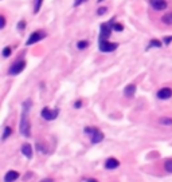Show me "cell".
<instances>
[{
    "mask_svg": "<svg viewBox=\"0 0 172 182\" xmlns=\"http://www.w3.org/2000/svg\"><path fill=\"white\" fill-rule=\"evenodd\" d=\"M19 130H20V134L24 137H30V131H31V126H30V121H28L27 113L22 114L20 118V125H19Z\"/></svg>",
    "mask_w": 172,
    "mask_h": 182,
    "instance_id": "6da1fadb",
    "label": "cell"
},
{
    "mask_svg": "<svg viewBox=\"0 0 172 182\" xmlns=\"http://www.w3.org/2000/svg\"><path fill=\"white\" fill-rule=\"evenodd\" d=\"M85 133L90 135V139L93 143H100L104 139V133L96 127H85Z\"/></svg>",
    "mask_w": 172,
    "mask_h": 182,
    "instance_id": "7a4b0ae2",
    "label": "cell"
},
{
    "mask_svg": "<svg viewBox=\"0 0 172 182\" xmlns=\"http://www.w3.org/2000/svg\"><path fill=\"white\" fill-rule=\"evenodd\" d=\"M118 47L117 43H110L108 40H100V50L102 52H112Z\"/></svg>",
    "mask_w": 172,
    "mask_h": 182,
    "instance_id": "3957f363",
    "label": "cell"
},
{
    "mask_svg": "<svg viewBox=\"0 0 172 182\" xmlns=\"http://www.w3.org/2000/svg\"><path fill=\"white\" fill-rule=\"evenodd\" d=\"M112 28H113V24L110 23H102L101 24V34H100V40H108V38L110 36V32H112Z\"/></svg>",
    "mask_w": 172,
    "mask_h": 182,
    "instance_id": "277c9868",
    "label": "cell"
},
{
    "mask_svg": "<svg viewBox=\"0 0 172 182\" xmlns=\"http://www.w3.org/2000/svg\"><path fill=\"white\" fill-rule=\"evenodd\" d=\"M24 67H26V62L24 60H18L16 63H14V64L11 66L8 72H10V75H18V74H20L23 71Z\"/></svg>",
    "mask_w": 172,
    "mask_h": 182,
    "instance_id": "5b68a950",
    "label": "cell"
},
{
    "mask_svg": "<svg viewBox=\"0 0 172 182\" xmlns=\"http://www.w3.org/2000/svg\"><path fill=\"white\" fill-rule=\"evenodd\" d=\"M42 117H43V119H46V121H53L54 118H57V115H58V111L55 110H50L49 107H45V109L42 110Z\"/></svg>",
    "mask_w": 172,
    "mask_h": 182,
    "instance_id": "8992f818",
    "label": "cell"
},
{
    "mask_svg": "<svg viewBox=\"0 0 172 182\" xmlns=\"http://www.w3.org/2000/svg\"><path fill=\"white\" fill-rule=\"evenodd\" d=\"M45 32H41V31H36L34 32V34L30 35V38H28L27 40V46H31V44H34L36 42H39V40H42L43 38H45Z\"/></svg>",
    "mask_w": 172,
    "mask_h": 182,
    "instance_id": "52a82bcc",
    "label": "cell"
},
{
    "mask_svg": "<svg viewBox=\"0 0 172 182\" xmlns=\"http://www.w3.org/2000/svg\"><path fill=\"white\" fill-rule=\"evenodd\" d=\"M151 7L156 11H163L167 8V2L166 0H149Z\"/></svg>",
    "mask_w": 172,
    "mask_h": 182,
    "instance_id": "ba28073f",
    "label": "cell"
},
{
    "mask_svg": "<svg viewBox=\"0 0 172 182\" xmlns=\"http://www.w3.org/2000/svg\"><path fill=\"white\" fill-rule=\"evenodd\" d=\"M172 96V90L170 87H163L162 90H159L157 92V98L159 99H168Z\"/></svg>",
    "mask_w": 172,
    "mask_h": 182,
    "instance_id": "9c48e42d",
    "label": "cell"
},
{
    "mask_svg": "<svg viewBox=\"0 0 172 182\" xmlns=\"http://www.w3.org/2000/svg\"><path fill=\"white\" fill-rule=\"evenodd\" d=\"M18 178H19V173L15 172V170H11V172H8L6 174L4 181L6 182H14V181H16Z\"/></svg>",
    "mask_w": 172,
    "mask_h": 182,
    "instance_id": "30bf717a",
    "label": "cell"
},
{
    "mask_svg": "<svg viewBox=\"0 0 172 182\" xmlns=\"http://www.w3.org/2000/svg\"><path fill=\"white\" fill-rule=\"evenodd\" d=\"M22 153H23L26 158H31L32 157V147L28 143H24L23 146H22Z\"/></svg>",
    "mask_w": 172,
    "mask_h": 182,
    "instance_id": "8fae6325",
    "label": "cell"
},
{
    "mask_svg": "<svg viewBox=\"0 0 172 182\" xmlns=\"http://www.w3.org/2000/svg\"><path fill=\"white\" fill-rule=\"evenodd\" d=\"M118 165H120V162L117 161L116 158H109L106 163H105L106 169H116V168H118Z\"/></svg>",
    "mask_w": 172,
    "mask_h": 182,
    "instance_id": "7c38bea8",
    "label": "cell"
},
{
    "mask_svg": "<svg viewBox=\"0 0 172 182\" xmlns=\"http://www.w3.org/2000/svg\"><path fill=\"white\" fill-rule=\"evenodd\" d=\"M134 92H136V86H134V84H128L125 87V90H124L125 96H133Z\"/></svg>",
    "mask_w": 172,
    "mask_h": 182,
    "instance_id": "4fadbf2b",
    "label": "cell"
},
{
    "mask_svg": "<svg viewBox=\"0 0 172 182\" xmlns=\"http://www.w3.org/2000/svg\"><path fill=\"white\" fill-rule=\"evenodd\" d=\"M159 123L160 125H164V126H172V118H170V117H162L159 119Z\"/></svg>",
    "mask_w": 172,
    "mask_h": 182,
    "instance_id": "5bb4252c",
    "label": "cell"
},
{
    "mask_svg": "<svg viewBox=\"0 0 172 182\" xmlns=\"http://www.w3.org/2000/svg\"><path fill=\"white\" fill-rule=\"evenodd\" d=\"M162 21L164 24H172V12H168V14H166L164 16L162 17Z\"/></svg>",
    "mask_w": 172,
    "mask_h": 182,
    "instance_id": "9a60e30c",
    "label": "cell"
},
{
    "mask_svg": "<svg viewBox=\"0 0 172 182\" xmlns=\"http://www.w3.org/2000/svg\"><path fill=\"white\" fill-rule=\"evenodd\" d=\"M164 169H166L167 173H172V158L166 161V163H164Z\"/></svg>",
    "mask_w": 172,
    "mask_h": 182,
    "instance_id": "2e32d148",
    "label": "cell"
},
{
    "mask_svg": "<svg viewBox=\"0 0 172 182\" xmlns=\"http://www.w3.org/2000/svg\"><path fill=\"white\" fill-rule=\"evenodd\" d=\"M11 133H12V129H11V127H6L4 133H3V137H2V141H6L11 135Z\"/></svg>",
    "mask_w": 172,
    "mask_h": 182,
    "instance_id": "e0dca14e",
    "label": "cell"
},
{
    "mask_svg": "<svg viewBox=\"0 0 172 182\" xmlns=\"http://www.w3.org/2000/svg\"><path fill=\"white\" fill-rule=\"evenodd\" d=\"M42 2L43 0H35V7H34V12L38 14L39 10H41V6H42Z\"/></svg>",
    "mask_w": 172,
    "mask_h": 182,
    "instance_id": "ac0fdd59",
    "label": "cell"
},
{
    "mask_svg": "<svg viewBox=\"0 0 172 182\" xmlns=\"http://www.w3.org/2000/svg\"><path fill=\"white\" fill-rule=\"evenodd\" d=\"M149 46H151V47H162V42H160V40L153 39V40L149 42Z\"/></svg>",
    "mask_w": 172,
    "mask_h": 182,
    "instance_id": "d6986e66",
    "label": "cell"
},
{
    "mask_svg": "<svg viewBox=\"0 0 172 182\" xmlns=\"http://www.w3.org/2000/svg\"><path fill=\"white\" fill-rule=\"evenodd\" d=\"M87 44H89V43H87L86 40H81V42H78L77 47H78L79 50H83V48H86V47H87Z\"/></svg>",
    "mask_w": 172,
    "mask_h": 182,
    "instance_id": "ffe728a7",
    "label": "cell"
},
{
    "mask_svg": "<svg viewBox=\"0 0 172 182\" xmlns=\"http://www.w3.org/2000/svg\"><path fill=\"white\" fill-rule=\"evenodd\" d=\"M36 147H38V150H39V151H42V153H47V149H46V146H45V145L42 146V143H41V142H38V143H36Z\"/></svg>",
    "mask_w": 172,
    "mask_h": 182,
    "instance_id": "44dd1931",
    "label": "cell"
},
{
    "mask_svg": "<svg viewBox=\"0 0 172 182\" xmlns=\"http://www.w3.org/2000/svg\"><path fill=\"white\" fill-rule=\"evenodd\" d=\"M11 55V47H6L4 50H3V56L7 58V56H10Z\"/></svg>",
    "mask_w": 172,
    "mask_h": 182,
    "instance_id": "7402d4cb",
    "label": "cell"
},
{
    "mask_svg": "<svg viewBox=\"0 0 172 182\" xmlns=\"http://www.w3.org/2000/svg\"><path fill=\"white\" fill-rule=\"evenodd\" d=\"M113 29H114V31H122L124 27L120 23H114V24H113Z\"/></svg>",
    "mask_w": 172,
    "mask_h": 182,
    "instance_id": "603a6c76",
    "label": "cell"
},
{
    "mask_svg": "<svg viewBox=\"0 0 172 182\" xmlns=\"http://www.w3.org/2000/svg\"><path fill=\"white\" fill-rule=\"evenodd\" d=\"M106 11H108L106 7H101V8L97 10V14H98V15H104L105 12H106Z\"/></svg>",
    "mask_w": 172,
    "mask_h": 182,
    "instance_id": "cb8c5ba5",
    "label": "cell"
},
{
    "mask_svg": "<svg viewBox=\"0 0 172 182\" xmlns=\"http://www.w3.org/2000/svg\"><path fill=\"white\" fill-rule=\"evenodd\" d=\"M86 0H75V3H74V7H78L79 4H82V3H85Z\"/></svg>",
    "mask_w": 172,
    "mask_h": 182,
    "instance_id": "d4e9b609",
    "label": "cell"
},
{
    "mask_svg": "<svg viewBox=\"0 0 172 182\" xmlns=\"http://www.w3.org/2000/svg\"><path fill=\"white\" fill-rule=\"evenodd\" d=\"M24 27H26V21H20L19 25H18V28L19 29H24Z\"/></svg>",
    "mask_w": 172,
    "mask_h": 182,
    "instance_id": "484cf974",
    "label": "cell"
},
{
    "mask_svg": "<svg viewBox=\"0 0 172 182\" xmlns=\"http://www.w3.org/2000/svg\"><path fill=\"white\" fill-rule=\"evenodd\" d=\"M0 19H2V24H0V27H4V25H6V17L4 16H2V17H0Z\"/></svg>",
    "mask_w": 172,
    "mask_h": 182,
    "instance_id": "4316f807",
    "label": "cell"
},
{
    "mask_svg": "<svg viewBox=\"0 0 172 182\" xmlns=\"http://www.w3.org/2000/svg\"><path fill=\"white\" fill-rule=\"evenodd\" d=\"M41 182H54L53 178H45V180H42Z\"/></svg>",
    "mask_w": 172,
    "mask_h": 182,
    "instance_id": "83f0119b",
    "label": "cell"
},
{
    "mask_svg": "<svg viewBox=\"0 0 172 182\" xmlns=\"http://www.w3.org/2000/svg\"><path fill=\"white\" fill-rule=\"evenodd\" d=\"M86 182H97V180H94V178H90V180H87Z\"/></svg>",
    "mask_w": 172,
    "mask_h": 182,
    "instance_id": "f1b7e54d",
    "label": "cell"
},
{
    "mask_svg": "<svg viewBox=\"0 0 172 182\" xmlns=\"http://www.w3.org/2000/svg\"><path fill=\"white\" fill-rule=\"evenodd\" d=\"M171 40H172V36H171V38H166V43H170Z\"/></svg>",
    "mask_w": 172,
    "mask_h": 182,
    "instance_id": "f546056e",
    "label": "cell"
},
{
    "mask_svg": "<svg viewBox=\"0 0 172 182\" xmlns=\"http://www.w3.org/2000/svg\"><path fill=\"white\" fill-rule=\"evenodd\" d=\"M100 2H102V0H100Z\"/></svg>",
    "mask_w": 172,
    "mask_h": 182,
    "instance_id": "4dcf8cb0",
    "label": "cell"
}]
</instances>
